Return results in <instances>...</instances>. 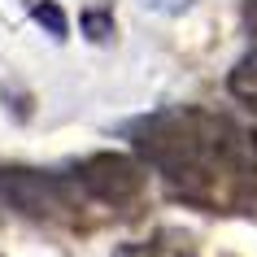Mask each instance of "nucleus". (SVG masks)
<instances>
[{"instance_id": "nucleus-6", "label": "nucleus", "mask_w": 257, "mask_h": 257, "mask_svg": "<svg viewBox=\"0 0 257 257\" xmlns=\"http://www.w3.org/2000/svg\"><path fill=\"white\" fill-rule=\"evenodd\" d=\"M31 14H35V22H40L53 40H66L70 22H66V14L57 9V0H35V5H31Z\"/></svg>"}, {"instance_id": "nucleus-5", "label": "nucleus", "mask_w": 257, "mask_h": 257, "mask_svg": "<svg viewBox=\"0 0 257 257\" xmlns=\"http://www.w3.org/2000/svg\"><path fill=\"white\" fill-rule=\"evenodd\" d=\"M79 27H83V35H87L92 44H109V40H113V14H109L105 5L83 9V14H79Z\"/></svg>"}, {"instance_id": "nucleus-3", "label": "nucleus", "mask_w": 257, "mask_h": 257, "mask_svg": "<svg viewBox=\"0 0 257 257\" xmlns=\"http://www.w3.org/2000/svg\"><path fill=\"white\" fill-rule=\"evenodd\" d=\"M74 183L105 205H126L144 192V166L126 153H92L79 162Z\"/></svg>"}, {"instance_id": "nucleus-1", "label": "nucleus", "mask_w": 257, "mask_h": 257, "mask_svg": "<svg viewBox=\"0 0 257 257\" xmlns=\"http://www.w3.org/2000/svg\"><path fill=\"white\" fill-rule=\"evenodd\" d=\"M136 149L188 196L218 192V179L257 196V131L205 109H166L136 122Z\"/></svg>"}, {"instance_id": "nucleus-7", "label": "nucleus", "mask_w": 257, "mask_h": 257, "mask_svg": "<svg viewBox=\"0 0 257 257\" xmlns=\"http://www.w3.org/2000/svg\"><path fill=\"white\" fill-rule=\"evenodd\" d=\"M113 257H183V253H170V248H162V244H126V248H118Z\"/></svg>"}, {"instance_id": "nucleus-4", "label": "nucleus", "mask_w": 257, "mask_h": 257, "mask_svg": "<svg viewBox=\"0 0 257 257\" xmlns=\"http://www.w3.org/2000/svg\"><path fill=\"white\" fill-rule=\"evenodd\" d=\"M227 87H231V96H235L240 105H248L257 113V48H253V53H244L240 61L231 66Z\"/></svg>"}, {"instance_id": "nucleus-8", "label": "nucleus", "mask_w": 257, "mask_h": 257, "mask_svg": "<svg viewBox=\"0 0 257 257\" xmlns=\"http://www.w3.org/2000/svg\"><path fill=\"white\" fill-rule=\"evenodd\" d=\"M144 5H153V9H162V14H183L192 0H144Z\"/></svg>"}, {"instance_id": "nucleus-2", "label": "nucleus", "mask_w": 257, "mask_h": 257, "mask_svg": "<svg viewBox=\"0 0 257 257\" xmlns=\"http://www.w3.org/2000/svg\"><path fill=\"white\" fill-rule=\"evenodd\" d=\"M0 201L14 205L18 214H31V218H61L74 209V196H70L61 175L22 170V166L0 170Z\"/></svg>"}]
</instances>
